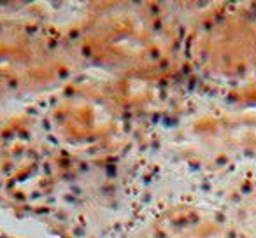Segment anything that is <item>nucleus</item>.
<instances>
[{"label":"nucleus","mask_w":256,"mask_h":238,"mask_svg":"<svg viewBox=\"0 0 256 238\" xmlns=\"http://www.w3.org/2000/svg\"><path fill=\"white\" fill-rule=\"evenodd\" d=\"M0 238H12V237H6V235H0Z\"/></svg>","instance_id":"f257e3e1"}]
</instances>
